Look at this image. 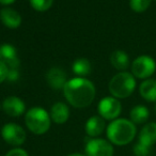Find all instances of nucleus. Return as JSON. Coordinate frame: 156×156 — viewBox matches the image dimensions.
<instances>
[{
    "label": "nucleus",
    "instance_id": "6e6552de",
    "mask_svg": "<svg viewBox=\"0 0 156 156\" xmlns=\"http://www.w3.org/2000/svg\"><path fill=\"white\" fill-rule=\"evenodd\" d=\"M98 110L100 115L104 120H113L118 119V117L120 115L122 110L121 103L119 102V100L115 98H111V96H107L104 98L100 103H98Z\"/></svg>",
    "mask_w": 156,
    "mask_h": 156
},
{
    "label": "nucleus",
    "instance_id": "dca6fc26",
    "mask_svg": "<svg viewBox=\"0 0 156 156\" xmlns=\"http://www.w3.org/2000/svg\"><path fill=\"white\" fill-rule=\"evenodd\" d=\"M140 95L147 102H156V80L145 79L139 88Z\"/></svg>",
    "mask_w": 156,
    "mask_h": 156
},
{
    "label": "nucleus",
    "instance_id": "423d86ee",
    "mask_svg": "<svg viewBox=\"0 0 156 156\" xmlns=\"http://www.w3.org/2000/svg\"><path fill=\"white\" fill-rule=\"evenodd\" d=\"M1 136L8 144L20 147L26 141V132L16 123H7L1 129Z\"/></svg>",
    "mask_w": 156,
    "mask_h": 156
},
{
    "label": "nucleus",
    "instance_id": "6ab92c4d",
    "mask_svg": "<svg viewBox=\"0 0 156 156\" xmlns=\"http://www.w3.org/2000/svg\"><path fill=\"white\" fill-rule=\"evenodd\" d=\"M73 72L78 76H87L91 72V63L88 59L79 58L73 63Z\"/></svg>",
    "mask_w": 156,
    "mask_h": 156
},
{
    "label": "nucleus",
    "instance_id": "39448f33",
    "mask_svg": "<svg viewBox=\"0 0 156 156\" xmlns=\"http://www.w3.org/2000/svg\"><path fill=\"white\" fill-rule=\"evenodd\" d=\"M156 71V62L150 56H139L132 63V74L140 79H149Z\"/></svg>",
    "mask_w": 156,
    "mask_h": 156
},
{
    "label": "nucleus",
    "instance_id": "393cba45",
    "mask_svg": "<svg viewBox=\"0 0 156 156\" xmlns=\"http://www.w3.org/2000/svg\"><path fill=\"white\" fill-rule=\"evenodd\" d=\"M18 78V71L17 69H9V74H8V80H16Z\"/></svg>",
    "mask_w": 156,
    "mask_h": 156
},
{
    "label": "nucleus",
    "instance_id": "9d476101",
    "mask_svg": "<svg viewBox=\"0 0 156 156\" xmlns=\"http://www.w3.org/2000/svg\"><path fill=\"white\" fill-rule=\"evenodd\" d=\"M0 61L5 63L9 69H17L20 66V60L17 58L15 47L10 44H3L0 46Z\"/></svg>",
    "mask_w": 156,
    "mask_h": 156
},
{
    "label": "nucleus",
    "instance_id": "f8f14e48",
    "mask_svg": "<svg viewBox=\"0 0 156 156\" xmlns=\"http://www.w3.org/2000/svg\"><path fill=\"white\" fill-rule=\"evenodd\" d=\"M46 80L52 89H63L65 83H66V75L59 67H52L47 72Z\"/></svg>",
    "mask_w": 156,
    "mask_h": 156
},
{
    "label": "nucleus",
    "instance_id": "412c9836",
    "mask_svg": "<svg viewBox=\"0 0 156 156\" xmlns=\"http://www.w3.org/2000/svg\"><path fill=\"white\" fill-rule=\"evenodd\" d=\"M31 7L39 12H45L50 9L54 0H29Z\"/></svg>",
    "mask_w": 156,
    "mask_h": 156
},
{
    "label": "nucleus",
    "instance_id": "7ed1b4c3",
    "mask_svg": "<svg viewBox=\"0 0 156 156\" xmlns=\"http://www.w3.org/2000/svg\"><path fill=\"white\" fill-rule=\"evenodd\" d=\"M109 91L115 98H126L132 95L136 88L135 76L128 72L118 73L109 83Z\"/></svg>",
    "mask_w": 156,
    "mask_h": 156
},
{
    "label": "nucleus",
    "instance_id": "f257e3e1",
    "mask_svg": "<svg viewBox=\"0 0 156 156\" xmlns=\"http://www.w3.org/2000/svg\"><path fill=\"white\" fill-rule=\"evenodd\" d=\"M63 93L66 101L75 108H85L91 105L95 98V87L83 77H76L66 81Z\"/></svg>",
    "mask_w": 156,
    "mask_h": 156
},
{
    "label": "nucleus",
    "instance_id": "0eeeda50",
    "mask_svg": "<svg viewBox=\"0 0 156 156\" xmlns=\"http://www.w3.org/2000/svg\"><path fill=\"white\" fill-rule=\"evenodd\" d=\"M87 156H113L112 143L102 138H91L87 141L85 147Z\"/></svg>",
    "mask_w": 156,
    "mask_h": 156
},
{
    "label": "nucleus",
    "instance_id": "ddd939ff",
    "mask_svg": "<svg viewBox=\"0 0 156 156\" xmlns=\"http://www.w3.org/2000/svg\"><path fill=\"white\" fill-rule=\"evenodd\" d=\"M105 127H106L105 120L101 115H94V117H91L87 121L85 129L89 137H91V138H98L100 135L103 134Z\"/></svg>",
    "mask_w": 156,
    "mask_h": 156
},
{
    "label": "nucleus",
    "instance_id": "cd10ccee",
    "mask_svg": "<svg viewBox=\"0 0 156 156\" xmlns=\"http://www.w3.org/2000/svg\"><path fill=\"white\" fill-rule=\"evenodd\" d=\"M154 109H155V112H156V104H155V107H154Z\"/></svg>",
    "mask_w": 156,
    "mask_h": 156
},
{
    "label": "nucleus",
    "instance_id": "a878e982",
    "mask_svg": "<svg viewBox=\"0 0 156 156\" xmlns=\"http://www.w3.org/2000/svg\"><path fill=\"white\" fill-rule=\"evenodd\" d=\"M15 0H0V3L3 5H12Z\"/></svg>",
    "mask_w": 156,
    "mask_h": 156
},
{
    "label": "nucleus",
    "instance_id": "aec40b11",
    "mask_svg": "<svg viewBox=\"0 0 156 156\" xmlns=\"http://www.w3.org/2000/svg\"><path fill=\"white\" fill-rule=\"evenodd\" d=\"M151 5V0H130L129 5L130 9L137 13H142L147 11Z\"/></svg>",
    "mask_w": 156,
    "mask_h": 156
},
{
    "label": "nucleus",
    "instance_id": "1a4fd4ad",
    "mask_svg": "<svg viewBox=\"0 0 156 156\" xmlns=\"http://www.w3.org/2000/svg\"><path fill=\"white\" fill-rule=\"evenodd\" d=\"M2 109L10 117H20L25 112L26 105L17 96H9L3 101Z\"/></svg>",
    "mask_w": 156,
    "mask_h": 156
},
{
    "label": "nucleus",
    "instance_id": "f3484780",
    "mask_svg": "<svg viewBox=\"0 0 156 156\" xmlns=\"http://www.w3.org/2000/svg\"><path fill=\"white\" fill-rule=\"evenodd\" d=\"M110 62L115 69L124 72L129 65V58L123 50H115L110 56Z\"/></svg>",
    "mask_w": 156,
    "mask_h": 156
},
{
    "label": "nucleus",
    "instance_id": "4be33fe9",
    "mask_svg": "<svg viewBox=\"0 0 156 156\" xmlns=\"http://www.w3.org/2000/svg\"><path fill=\"white\" fill-rule=\"evenodd\" d=\"M134 154L136 156H149L151 154V147L138 142L134 145Z\"/></svg>",
    "mask_w": 156,
    "mask_h": 156
},
{
    "label": "nucleus",
    "instance_id": "2eb2a0df",
    "mask_svg": "<svg viewBox=\"0 0 156 156\" xmlns=\"http://www.w3.org/2000/svg\"><path fill=\"white\" fill-rule=\"evenodd\" d=\"M144 145L152 147V145L156 143V123L151 122L147 123L141 128L139 134V141Z\"/></svg>",
    "mask_w": 156,
    "mask_h": 156
},
{
    "label": "nucleus",
    "instance_id": "bb28decb",
    "mask_svg": "<svg viewBox=\"0 0 156 156\" xmlns=\"http://www.w3.org/2000/svg\"><path fill=\"white\" fill-rule=\"evenodd\" d=\"M67 156H87V155H83V154H80V153H72Z\"/></svg>",
    "mask_w": 156,
    "mask_h": 156
},
{
    "label": "nucleus",
    "instance_id": "5701e85b",
    "mask_svg": "<svg viewBox=\"0 0 156 156\" xmlns=\"http://www.w3.org/2000/svg\"><path fill=\"white\" fill-rule=\"evenodd\" d=\"M8 74H9V67L5 63L0 61V83H2L5 79H8Z\"/></svg>",
    "mask_w": 156,
    "mask_h": 156
},
{
    "label": "nucleus",
    "instance_id": "f03ea898",
    "mask_svg": "<svg viewBox=\"0 0 156 156\" xmlns=\"http://www.w3.org/2000/svg\"><path fill=\"white\" fill-rule=\"evenodd\" d=\"M136 125L130 120L115 119L107 126V138L112 144L126 145L134 140L136 136Z\"/></svg>",
    "mask_w": 156,
    "mask_h": 156
},
{
    "label": "nucleus",
    "instance_id": "9b49d317",
    "mask_svg": "<svg viewBox=\"0 0 156 156\" xmlns=\"http://www.w3.org/2000/svg\"><path fill=\"white\" fill-rule=\"evenodd\" d=\"M0 20L5 27L16 29L22 24V16L17 11L11 8H3L0 11Z\"/></svg>",
    "mask_w": 156,
    "mask_h": 156
},
{
    "label": "nucleus",
    "instance_id": "c85d7f7f",
    "mask_svg": "<svg viewBox=\"0 0 156 156\" xmlns=\"http://www.w3.org/2000/svg\"><path fill=\"white\" fill-rule=\"evenodd\" d=\"M0 108H1V105H0Z\"/></svg>",
    "mask_w": 156,
    "mask_h": 156
},
{
    "label": "nucleus",
    "instance_id": "a211bd4d",
    "mask_svg": "<svg viewBox=\"0 0 156 156\" xmlns=\"http://www.w3.org/2000/svg\"><path fill=\"white\" fill-rule=\"evenodd\" d=\"M149 109L143 105H137L134 108L130 110L129 117L130 121L136 125V124H142L144 122H147V120L149 119Z\"/></svg>",
    "mask_w": 156,
    "mask_h": 156
},
{
    "label": "nucleus",
    "instance_id": "4468645a",
    "mask_svg": "<svg viewBox=\"0 0 156 156\" xmlns=\"http://www.w3.org/2000/svg\"><path fill=\"white\" fill-rule=\"evenodd\" d=\"M69 109L66 104L58 102L52 105L50 110V119L57 124H64L69 120Z\"/></svg>",
    "mask_w": 156,
    "mask_h": 156
},
{
    "label": "nucleus",
    "instance_id": "20e7f679",
    "mask_svg": "<svg viewBox=\"0 0 156 156\" xmlns=\"http://www.w3.org/2000/svg\"><path fill=\"white\" fill-rule=\"evenodd\" d=\"M50 115L44 108L33 107L25 115V123L28 129L35 135H43L50 128Z\"/></svg>",
    "mask_w": 156,
    "mask_h": 156
},
{
    "label": "nucleus",
    "instance_id": "b1692460",
    "mask_svg": "<svg viewBox=\"0 0 156 156\" xmlns=\"http://www.w3.org/2000/svg\"><path fill=\"white\" fill-rule=\"evenodd\" d=\"M5 156H29V155L24 149H20V147H15V149L10 150V151L5 154Z\"/></svg>",
    "mask_w": 156,
    "mask_h": 156
}]
</instances>
